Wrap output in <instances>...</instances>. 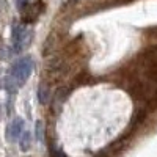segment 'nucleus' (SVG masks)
<instances>
[{"mask_svg": "<svg viewBox=\"0 0 157 157\" xmlns=\"http://www.w3.org/2000/svg\"><path fill=\"white\" fill-rule=\"evenodd\" d=\"M30 145H32V134L29 132V130H24L21 138H19V148L21 151H29L30 149Z\"/></svg>", "mask_w": 157, "mask_h": 157, "instance_id": "20e7f679", "label": "nucleus"}, {"mask_svg": "<svg viewBox=\"0 0 157 157\" xmlns=\"http://www.w3.org/2000/svg\"><path fill=\"white\" fill-rule=\"evenodd\" d=\"M33 68H35V63H33L32 57H21L11 66V72H10L11 80L16 85H24L29 80V77L32 75Z\"/></svg>", "mask_w": 157, "mask_h": 157, "instance_id": "f257e3e1", "label": "nucleus"}, {"mask_svg": "<svg viewBox=\"0 0 157 157\" xmlns=\"http://www.w3.org/2000/svg\"><path fill=\"white\" fill-rule=\"evenodd\" d=\"M30 39H32V32L25 25H16L13 29V49H14L16 54L22 52L29 46Z\"/></svg>", "mask_w": 157, "mask_h": 157, "instance_id": "f03ea898", "label": "nucleus"}, {"mask_svg": "<svg viewBox=\"0 0 157 157\" xmlns=\"http://www.w3.org/2000/svg\"><path fill=\"white\" fill-rule=\"evenodd\" d=\"M24 132V121H22V118H14L6 127V138L10 141H16L21 138Z\"/></svg>", "mask_w": 157, "mask_h": 157, "instance_id": "7ed1b4c3", "label": "nucleus"}, {"mask_svg": "<svg viewBox=\"0 0 157 157\" xmlns=\"http://www.w3.org/2000/svg\"><path fill=\"white\" fill-rule=\"evenodd\" d=\"M17 2H19V5H21V6H24L25 3H27V2H29V0H17Z\"/></svg>", "mask_w": 157, "mask_h": 157, "instance_id": "423d86ee", "label": "nucleus"}, {"mask_svg": "<svg viewBox=\"0 0 157 157\" xmlns=\"http://www.w3.org/2000/svg\"><path fill=\"white\" fill-rule=\"evenodd\" d=\"M47 93H49V91H47V90L44 91V85H43L41 88H39V101H41L43 104H46V102H47V99H49V96H47Z\"/></svg>", "mask_w": 157, "mask_h": 157, "instance_id": "39448f33", "label": "nucleus"}]
</instances>
